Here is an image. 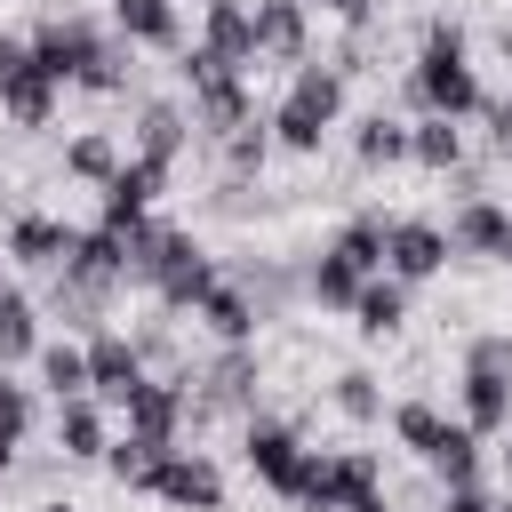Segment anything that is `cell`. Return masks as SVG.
Masks as SVG:
<instances>
[{
	"mask_svg": "<svg viewBox=\"0 0 512 512\" xmlns=\"http://www.w3.org/2000/svg\"><path fill=\"white\" fill-rule=\"evenodd\" d=\"M0 432H16V440L32 432V392H24L8 368H0Z\"/></svg>",
	"mask_w": 512,
	"mask_h": 512,
	"instance_id": "obj_33",
	"label": "cell"
},
{
	"mask_svg": "<svg viewBox=\"0 0 512 512\" xmlns=\"http://www.w3.org/2000/svg\"><path fill=\"white\" fill-rule=\"evenodd\" d=\"M32 360H40V384H48L56 400H80V392H88V344L56 336V344H40Z\"/></svg>",
	"mask_w": 512,
	"mask_h": 512,
	"instance_id": "obj_21",
	"label": "cell"
},
{
	"mask_svg": "<svg viewBox=\"0 0 512 512\" xmlns=\"http://www.w3.org/2000/svg\"><path fill=\"white\" fill-rule=\"evenodd\" d=\"M392 432L408 440V456H424L448 488H464V480H480V432L472 424H448L432 400H408V408H392Z\"/></svg>",
	"mask_w": 512,
	"mask_h": 512,
	"instance_id": "obj_3",
	"label": "cell"
},
{
	"mask_svg": "<svg viewBox=\"0 0 512 512\" xmlns=\"http://www.w3.org/2000/svg\"><path fill=\"white\" fill-rule=\"evenodd\" d=\"M336 112H344V72L336 64H296V80H288V96L272 112V144L280 152H320Z\"/></svg>",
	"mask_w": 512,
	"mask_h": 512,
	"instance_id": "obj_2",
	"label": "cell"
},
{
	"mask_svg": "<svg viewBox=\"0 0 512 512\" xmlns=\"http://www.w3.org/2000/svg\"><path fill=\"white\" fill-rule=\"evenodd\" d=\"M56 448H64L72 464H104L112 432H104V400H96V392H80V400H56Z\"/></svg>",
	"mask_w": 512,
	"mask_h": 512,
	"instance_id": "obj_14",
	"label": "cell"
},
{
	"mask_svg": "<svg viewBox=\"0 0 512 512\" xmlns=\"http://www.w3.org/2000/svg\"><path fill=\"white\" fill-rule=\"evenodd\" d=\"M32 352H40V312H32V296L0 288V368L8 360H32Z\"/></svg>",
	"mask_w": 512,
	"mask_h": 512,
	"instance_id": "obj_26",
	"label": "cell"
},
{
	"mask_svg": "<svg viewBox=\"0 0 512 512\" xmlns=\"http://www.w3.org/2000/svg\"><path fill=\"white\" fill-rule=\"evenodd\" d=\"M200 40H208L224 64L248 72V64H256V8H248V0H208V32H200Z\"/></svg>",
	"mask_w": 512,
	"mask_h": 512,
	"instance_id": "obj_18",
	"label": "cell"
},
{
	"mask_svg": "<svg viewBox=\"0 0 512 512\" xmlns=\"http://www.w3.org/2000/svg\"><path fill=\"white\" fill-rule=\"evenodd\" d=\"M440 512H496V504H488V496L464 480V488H448V496H440Z\"/></svg>",
	"mask_w": 512,
	"mask_h": 512,
	"instance_id": "obj_36",
	"label": "cell"
},
{
	"mask_svg": "<svg viewBox=\"0 0 512 512\" xmlns=\"http://www.w3.org/2000/svg\"><path fill=\"white\" fill-rule=\"evenodd\" d=\"M408 160H416V168H456V160H464V128L440 120V112H424V120L408 128Z\"/></svg>",
	"mask_w": 512,
	"mask_h": 512,
	"instance_id": "obj_24",
	"label": "cell"
},
{
	"mask_svg": "<svg viewBox=\"0 0 512 512\" xmlns=\"http://www.w3.org/2000/svg\"><path fill=\"white\" fill-rule=\"evenodd\" d=\"M408 96H416V112H440V120H472V112L488 104L456 24H432V32H424V48H416V64H408Z\"/></svg>",
	"mask_w": 512,
	"mask_h": 512,
	"instance_id": "obj_1",
	"label": "cell"
},
{
	"mask_svg": "<svg viewBox=\"0 0 512 512\" xmlns=\"http://www.w3.org/2000/svg\"><path fill=\"white\" fill-rule=\"evenodd\" d=\"M488 144L496 160H512V104H488Z\"/></svg>",
	"mask_w": 512,
	"mask_h": 512,
	"instance_id": "obj_35",
	"label": "cell"
},
{
	"mask_svg": "<svg viewBox=\"0 0 512 512\" xmlns=\"http://www.w3.org/2000/svg\"><path fill=\"white\" fill-rule=\"evenodd\" d=\"M40 512H80V504H40Z\"/></svg>",
	"mask_w": 512,
	"mask_h": 512,
	"instance_id": "obj_42",
	"label": "cell"
},
{
	"mask_svg": "<svg viewBox=\"0 0 512 512\" xmlns=\"http://www.w3.org/2000/svg\"><path fill=\"white\" fill-rule=\"evenodd\" d=\"M160 456H168V440H144V432H120V440L104 448V472H112L120 488H152V472H160Z\"/></svg>",
	"mask_w": 512,
	"mask_h": 512,
	"instance_id": "obj_22",
	"label": "cell"
},
{
	"mask_svg": "<svg viewBox=\"0 0 512 512\" xmlns=\"http://www.w3.org/2000/svg\"><path fill=\"white\" fill-rule=\"evenodd\" d=\"M224 152H232V168H264V152H272V120L232 128V136H224Z\"/></svg>",
	"mask_w": 512,
	"mask_h": 512,
	"instance_id": "obj_32",
	"label": "cell"
},
{
	"mask_svg": "<svg viewBox=\"0 0 512 512\" xmlns=\"http://www.w3.org/2000/svg\"><path fill=\"white\" fill-rule=\"evenodd\" d=\"M200 320H208V328H216L224 344H248V336H256V304H248L240 288H224V280H216V288L200 296Z\"/></svg>",
	"mask_w": 512,
	"mask_h": 512,
	"instance_id": "obj_27",
	"label": "cell"
},
{
	"mask_svg": "<svg viewBox=\"0 0 512 512\" xmlns=\"http://www.w3.org/2000/svg\"><path fill=\"white\" fill-rule=\"evenodd\" d=\"M0 288H8V280H0Z\"/></svg>",
	"mask_w": 512,
	"mask_h": 512,
	"instance_id": "obj_43",
	"label": "cell"
},
{
	"mask_svg": "<svg viewBox=\"0 0 512 512\" xmlns=\"http://www.w3.org/2000/svg\"><path fill=\"white\" fill-rule=\"evenodd\" d=\"M336 408H344L352 424H376V416H384V392H376V376H368V368H344V376H336Z\"/></svg>",
	"mask_w": 512,
	"mask_h": 512,
	"instance_id": "obj_31",
	"label": "cell"
},
{
	"mask_svg": "<svg viewBox=\"0 0 512 512\" xmlns=\"http://www.w3.org/2000/svg\"><path fill=\"white\" fill-rule=\"evenodd\" d=\"M384 240H392V224H384V216H352V224L336 232V256H344L360 280H376V272H384Z\"/></svg>",
	"mask_w": 512,
	"mask_h": 512,
	"instance_id": "obj_25",
	"label": "cell"
},
{
	"mask_svg": "<svg viewBox=\"0 0 512 512\" xmlns=\"http://www.w3.org/2000/svg\"><path fill=\"white\" fill-rule=\"evenodd\" d=\"M464 256H488V264H512V208H496V200H464L456 208V232H448Z\"/></svg>",
	"mask_w": 512,
	"mask_h": 512,
	"instance_id": "obj_13",
	"label": "cell"
},
{
	"mask_svg": "<svg viewBox=\"0 0 512 512\" xmlns=\"http://www.w3.org/2000/svg\"><path fill=\"white\" fill-rule=\"evenodd\" d=\"M144 496H160L168 512H216V504H224V472H216L208 456H192V448H168Z\"/></svg>",
	"mask_w": 512,
	"mask_h": 512,
	"instance_id": "obj_7",
	"label": "cell"
},
{
	"mask_svg": "<svg viewBox=\"0 0 512 512\" xmlns=\"http://www.w3.org/2000/svg\"><path fill=\"white\" fill-rule=\"evenodd\" d=\"M112 40L88 24V16H48L40 32H32V64L48 72V80H88V64L104 56Z\"/></svg>",
	"mask_w": 512,
	"mask_h": 512,
	"instance_id": "obj_5",
	"label": "cell"
},
{
	"mask_svg": "<svg viewBox=\"0 0 512 512\" xmlns=\"http://www.w3.org/2000/svg\"><path fill=\"white\" fill-rule=\"evenodd\" d=\"M24 56H32V40H16V32H0V72H8V64H24Z\"/></svg>",
	"mask_w": 512,
	"mask_h": 512,
	"instance_id": "obj_37",
	"label": "cell"
},
{
	"mask_svg": "<svg viewBox=\"0 0 512 512\" xmlns=\"http://www.w3.org/2000/svg\"><path fill=\"white\" fill-rule=\"evenodd\" d=\"M8 464H16V432H0V480H8Z\"/></svg>",
	"mask_w": 512,
	"mask_h": 512,
	"instance_id": "obj_39",
	"label": "cell"
},
{
	"mask_svg": "<svg viewBox=\"0 0 512 512\" xmlns=\"http://www.w3.org/2000/svg\"><path fill=\"white\" fill-rule=\"evenodd\" d=\"M184 136H192V120H184L176 104H144V120H136V152H144V160H160V168H176V152H184Z\"/></svg>",
	"mask_w": 512,
	"mask_h": 512,
	"instance_id": "obj_20",
	"label": "cell"
},
{
	"mask_svg": "<svg viewBox=\"0 0 512 512\" xmlns=\"http://www.w3.org/2000/svg\"><path fill=\"white\" fill-rule=\"evenodd\" d=\"M352 320H360V336H392V328L408 320V280H392V272L360 280V304H352Z\"/></svg>",
	"mask_w": 512,
	"mask_h": 512,
	"instance_id": "obj_19",
	"label": "cell"
},
{
	"mask_svg": "<svg viewBox=\"0 0 512 512\" xmlns=\"http://www.w3.org/2000/svg\"><path fill=\"white\" fill-rule=\"evenodd\" d=\"M144 376H152V368H144V344H136V336H120V328H96V336H88V392H96L104 408H128Z\"/></svg>",
	"mask_w": 512,
	"mask_h": 512,
	"instance_id": "obj_6",
	"label": "cell"
},
{
	"mask_svg": "<svg viewBox=\"0 0 512 512\" xmlns=\"http://www.w3.org/2000/svg\"><path fill=\"white\" fill-rule=\"evenodd\" d=\"M312 304H328V312H352L360 304V272L336 248H320V264H312Z\"/></svg>",
	"mask_w": 512,
	"mask_h": 512,
	"instance_id": "obj_30",
	"label": "cell"
},
{
	"mask_svg": "<svg viewBox=\"0 0 512 512\" xmlns=\"http://www.w3.org/2000/svg\"><path fill=\"white\" fill-rule=\"evenodd\" d=\"M72 240H80V224H64V216H16L8 224V256L24 272H64L72 264Z\"/></svg>",
	"mask_w": 512,
	"mask_h": 512,
	"instance_id": "obj_10",
	"label": "cell"
},
{
	"mask_svg": "<svg viewBox=\"0 0 512 512\" xmlns=\"http://www.w3.org/2000/svg\"><path fill=\"white\" fill-rule=\"evenodd\" d=\"M464 424H472L480 440H496V432L512 424V376H496V368H464Z\"/></svg>",
	"mask_w": 512,
	"mask_h": 512,
	"instance_id": "obj_17",
	"label": "cell"
},
{
	"mask_svg": "<svg viewBox=\"0 0 512 512\" xmlns=\"http://www.w3.org/2000/svg\"><path fill=\"white\" fill-rule=\"evenodd\" d=\"M120 416H128V432H144V440H168V448H176V432H184V416H192V392H184V376H144V384H136V400H128Z\"/></svg>",
	"mask_w": 512,
	"mask_h": 512,
	"instance_id": "obj_9",
	"label": "cell"
},
{
	"mask_svg": "<svg viewBox=\"0 0 512 512\" xmlns=\"http://www.w3.org/2000/svg\"><path fill=\"white\" fill-rule=\"evenodd\" d=\"M160 184H168V168H160V160H144V152H136V160H120V176L104 184V224H120V232H128V224H144V216H152V200H160Z\"/></svg>",
	"mask_w": 512,
	"mask_h": 512,
	"instance_id": "obj_11",
	"label": "cell"
},
{
	"mask_svg": "<svg viewBox=\"0 0 512 512\" xmlns=\"http://www.w3.org/2000/svg\"><path fill=\"white\" fill-rule=\"evenodd\" d=\"M496 440H504V448H496V456H504V472H512V424H504V432H496Z\"/></svg>",
	"mask_w": 512,
	"mask_h": 512,
	"instance_id": "obj_41",
	"label": "cell"
},
{
	"mask_svg": "<svg viewBox=\"0 0 512 512\" xmlns=\"http://www.w3.org/2000/svg\"><path fill=\"white\" fill-rule=\"evenodd\" d=\"M112 24H120V40L176 48V8H168V0H112Z\"/></svg>",
	"mask_w": 512,
	"mask_h": 512,
	"instance_id": "obj_23",
	"label": "cell"
},
{
	"mask_svg": "<svg viewBox=\"0 0 512 512\" xmlns=\"http://www.w3.org/2000/svg\"><path fill=\"white\" fill-rule=\"evenodd\" d=\"M320 8H328V16H344V24H360V16H368V0H320Z\"/></svg>",
	"mask_w": 512,
	"mask_h": 512,
	"instance_id": "obj_38",
	"label": "cell"
},
{
	"mask_svg": "<svg viewBox=\"0 0 512 512\" xmlns=\"http://www.w3.org/2000/svg\"><path fill=\"white\" fill-rule=\"evenodd\" d=\"M352 152H360V168H400V160H408V120H384V112H368Z\"/></svg>",
	"mask_w": 512,
	"mask_h": 512,
	"instance_id": "obj_28",
	"label": "cell"
},
{
	"mask_svg": "<svg viewBox=\"0 0 512 512\" xmlns=\"http://www.w3.org/2000/svg\"><path fill=\"white\" fill-rule=\"evenodd\" d=\"M304 64V8L296 0H256V64Z\"/></svg>",
	"mask_w": 512,
	"mask_h": 512,
	"instance_id": "obj_16",
	"label": "cell"
},
{
	"mask_svg": "<svg viewBox=\"0 0 512 512\" xmlns=\"http://www.w3.org/2000/svg\"><path fill=\"white\" fill-rule=\"evenodd\" d=\"M464 368H496V376H512V336H480V344L464 352Z\"/></svg>",
	"mask_w": 512,
	"mask_h": 512,
	"instance_id": "obj_34",
	"label": "cell"
},
{
	"mask_svg": "<svg viewBox=\"0 0 512 512\" xmlns=\"http://www.w3.org/2000/svg\"><path fill=\"white\" fill-rule=\"evenodd\" d=\"M448 248H456V240H448L440 224H424V216H400V224H392V240H384V272L416 288V280L448 272Z\"/></svg>",
	"mask_w": 512,
	"mask_h": 512,
	"instance_id": "obj_8",
	"label": "cell"
},
{
	"mask_svg": "<svg viewBox=\"0 0 512 512\" xmlns=\"http://www.w3.org/2000/svg\"><path fill=\"white\" fill-rule=\"evenodd\" d=\"M240 456H248V472L272 488V496H304V480H312V448L288 432V424H248V440H240Z\"/></svg>",
	"mask_w": 512,
	"mask_h": 512,
	"instance_id": "obj_4",
	"label": "cell"
},
{
	"mask_svg": "<svg viewBox=\"0 0 512 512\" xmlns=\"http://www.w3.org/2000/svg\"><path fill=\"white\" fill-rule=\"evenodd\" d=\"M344 512H392V504H384V488H376V496H360V504H344Z\"/></svg>",
	"mask_w": 512,
	"mask_h": 512,
	"instance_id": "obj_40",
	"label": "cell"
},
{
	"mask_svg": "<svg viewBox=\"0 0 512 512\" xmlns=\"http://www.w3.org/2000/svg\"><path fill=\"white\" fill-rule=\"evenodd\" d=\"M64 176H80V184L104 192V184L120 176V144H112V136H72V144H64Z\"/></svg>",
	"mask_w": 512,
	"mask_h": 512,
	"instance_id": "obj_29",
	"label": "cell"
},
{
	"mask_svg": "<svg viewBox=\"0 0 512 512\" xmlns=\"http://www.w3.org/2000/svg\"><path fill=\"white\" fill-rule=\"evenodd\" d=\"M248 120H256V104H248V80H240V72H224V80H200V88H192V128L232 136V128H248Z\"/></svg>",
	"mask_w": 512,
	"mask_h": 512,
	"instance_id": "obj_15",
	"label": "cell"
},
{
	"mask_svg": "<svg viewBox=\"0 0 512 512\" xmlns=\"http://www.w3.org/2000/svg\"><path fill=\"white\" fill-rule=\"evenodd\" d=\"M56 88H64V80H48V72L24 56V64L0 72V112H8L16 128H48V120H56Z\"/></svg>",
	"mask_w": 512,
	"mask_h": 512,
	"instance_id": "obj_12",
	"label": "cell"
}]
</instances>
